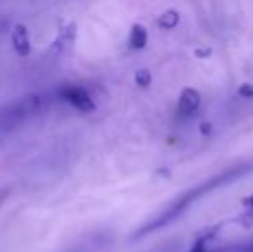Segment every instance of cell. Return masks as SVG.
<instances>
[{
	"label": "cell",
	"mask_w": 253,
	"mask_h": 252,
	"mask_svg": "<svg viewBox=\"0 0 253 252\" xmlns=\"http://www.w3.org/2000/svg\"><path fill=\"white\" fill-rule=\"evenodd\" d=\"M193 252H253V237L243 242H234L229 246H207V244L198 242L193 247Z\"/></svg>",
	"instance_id": "obj_3"
},
{
	"label": "cell",
	"mask_w": 253,
	"mask_h": 252,
	"mask_svg": "<svg viewBox=\"0 0 253 252\" xmlns=\"http://www.w3.org/2000/svg\"><path fill=\"white\" fill-rule=\"evenodd\" d=\"M243 207H245L243 212H240V214L233 219V223L243 226V228H252L253 226V194L243 201Z\"/></svg>",
	"instance_id": "obj_6"
},
{
	"label": "cell",
	"mask_w": 253,
	"mask_h": 252,
	"mask_svg": "<svg viewBox=\"0 0 253 252\" xmlns=\"http://www.w3.org/2000/svg\"><path fill=\"white\" fill-rule=\"evenodd\" d=\"M136 81H138V85H148V81H150V74H148L145 69H141L140 73H136Z\"/></svg>",
	"instance_id": "obj_9"
},
{
	"label": "cell",
	"mask_w": 253,
	"mask_h": 252,
	"mask_svg": "<svg viewBox=\"0 0 253 252\" xmlns=\"http://www.w3.org/2000/svg\"><path fill=\"white\" fill-rule=\"evenodd\" d=\"M147 30H145L141 24H133V28H131V33H129V44L131 47L134 49H143L145 45H147Z\"/></svg>",
	"instance_id": "obj_7"
},
{
	"label": "cell",
	"mask_w": 253,
	"mask_h": 252,
	"mask_svg": "<svg viewBox=\"0 0 253 252\" xmlns=\"http://www.w3.org/2000/svg\"><path fill=\"white\" fill-rule=\"evenodd\" d=\"M200 102H202V95L195 88H184L181 92L179 102H177V111H179L181 116L193 114L200 107Z\"/></svg>",
	"instance_id": "obj_4"
},
{
	"label": "cell",
	"mask_w": 253,
	"mask_h": 252,
	"mask_svg": "<svg viewBox=\"0 0 253 252\" xmlns=\"http://www.w3.org/2000/svg\"><path fill=\"white\" fill-rule=\"evenodd\" d=\"M10 40H12L14 50L19 55H28L31 50L30 45V35H28V28L24 24H16L12 28V33H10Z\"/></svg>",
	"instance_id": "obj_5"
},
{
	"label": "cell",
	"mask_w": 253,
	"mask_h": 252,
	"mask_svg": "<svg viewBox=\"0 0 253 252\" xmlns=\"http://www.w3.org/2000/svg\"><path fill=\"white\" fill-rule=\"evenodd\" d=\"M250 173H253V159L238 162V164H233V166H229V168L219 171L217 175H212L210 178L203 180L198 185L191 187L190 190L177 195V197L174 199L172 202H169L159 214H155L153 218L148 219V221H145L143 225L133 233L131 239L133 240L143 239V237L150 235V233L157 232V230L170 225V223H174L176 219H179L197 201L207 197V195L215 192L217 189H222V187L238 182L240 178H245V176L250 175Z\"/></svg>",
	"instance_id": "obj_1"
},
{
	"label": "cell",
	"mask_w": 253,
	"mask_h": 252,
	"mask_svg": "<svg viewBox=\"0 0 253 252\" xmlns=\"http://www.w3.org/2000/svg\"><path fill=\"white\" fill-rule=\"evenodd\" d=\"M179 21V14L176 10H167L166 14H162L159 19V24L162 28H174Z\"/></svg>",
	"instance_id": "obj_8"
},
{
	"label": "cell",
	"mask_w": 253,
	"mask_h": 252,
	"mask_svg": "<svg viewBox=\"0 0 253 252\" xmlns=\"http://www.w3.org/2000/svg\"><path fill=\"white\" fill-rule=\"evenodd\" d=\"M59 95L62 101H66L67 104H71L81 112H93L97 107L86 88L80 85H66L59 90Z\"/></svg>",
	"instance_id": "obj_2"
}]
</instances>
